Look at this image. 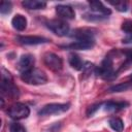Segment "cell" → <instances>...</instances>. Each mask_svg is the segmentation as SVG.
Listing matches in <instances>:
<instances>
[{
  "mask_svg": "<svg viewBox=\"0 0 132 132\" xmlns=\"http://www.w3.org/2000/svg\"><path fill=\"white\" fill-rule=\"evenodd\" d=\"M95 74L103 79H112L117 77L118 72L113 68V61L110 55H107L103 59L101 65L95 68Z\"/></svg>",
  "mask_w": 132,
  "mask_h": 132,
  "instance_id": "cell-1",
  "label": "cell"
},
{
  "mask_svg": "<svg viewBox=\"0 0 132 132\" xmlns=\"http://www.w3.org/2000/svg\"><path fill=\"white\" fill-rule=\"evenodd\" d=\"M1 94H2V96H7V97H10V98H16L19 96V89L13 84L10 73L7 72L5 69H2Z\"/></svg>",
  "mask_w": 132,
  "mask_h": 132,
  "instance_id": "cell-2",
  "label": "cell"
},
{
  "mask_svg": "<svg viewBox=\"0 0 132 132\" xmlns=\"http://www.w3.org/2000/svg\"><path fill=\"white\" fill-rule=\"evenodd\" d=\"M21 79L25 81L28 85H43L47 81L46 74L38 68H32L29 71H26L24 73H21Z\"/></svg>",
  "mask_w": 132,
  "mask_h": 132,
  "instance_id": "cell-3",
  "label": "cell"
},
{
  "mask_svg": "<svg viewBox=\"0 0 132 132\" xmlns=\"http://www.w3.org/2000/svg\"><path fill=\"white\" fill-rule=\"evenodd\" d=\"M70 104L69 103H50L44 105L39 111V116H52V114H58L65 112L69 109Z\"/></svg>",
  "mask_w": 132,
  "mask_h": 132,
  "instance_id": "cell-4",
  "label": "cell"
},
{
  "mask_svg": "<svg viewBox=\"0 0 132 132\" xmlns=\"http://www.w3.org/2000/svg\"><path fill=\"white\" fill-rule=\"evenodd\" d=\"M7 113L13 120H23L28 118V116L30 114V109L26 104L18 102L9 107Z\"/></svg>",
  "mask_w": 132,
  "mask_h": 132,
  "instance_id": "cell-5",
  "label": "cell"
},
{
  "mask_svg": "<svg viewBox=\"0 0 132 132\" xmlns=\"http://www.w3.org/2000/svg\"><path fill=\"white\" fill-rule=\"evenodd\" d=\"M46 27L58 36H65L69 32V25L62 20H51L46 23Z\"/></svg>",
  "mask_w": 132,
  "mask_h": 132,
  "instance_id": "cell-6",
  "label": "cell"
},
{
  "mask_svg": "<svg viewBox=\"0 0 132 132\" xmlns=\"http://www.w3.org/2000/svg\"><path fill=\"white\" fill-rule=\"evenodd\" d=\"M43 63L47 68L53 71H59L63 67L62 59L54 53H45L43 55Z\"/></svg>",
  "mask_w": 132,
  "mask_h": 132,
  "instance_id": "cell-7",
  "label": "cell"
},
{
  "mask_svg": "<svg viewBox=\"0 0 132 132\" xmlns=\"http://www.w3.org/2000/svg\"><path fill=\"white\" fill-rule=\"evenodd\" d=\"M96 30L92 28H78L73 30L70 36L76 40H95Z\"/></svg>",
  "mask_w": 132,
  "mask_h": 132,
  "instance_id": "cell-8",
  "label": "cell"
},
{
  "mask_svg": "<svg viewBox=\"0 0 132 132\" xmlns=\"http://www.w3.org/2000/svg\"><path fill=\"white\" fill-rule=\"evenodd\" d=\"M89 6L92 13L102 18H107L111 13V10L104 6L103 3L100 1H89Z\"/></svg>",
  "mask_w": 132,
  "mask_h": 132,
  "instance_id": "cell-9",
  "label": "cell"
},
{
  "mask_svg": "<svg viewBox=\"0 0 132 132\" xmlns=\"http://www.w3.org/2000/svg\"><path fill=\"white\" fill-rule=\"evenodd\" d=\"M35 63V59L33 57V55L31 54H25L22 55L19 63H18V69L20 70L21 73H24L26 71H29L33 68V65Z\"/></svg>",
  "mask_w": 132,
  "mask_h": 132,
  "instance_id": "cell-10",
  "label": "cell"
},
{
  "mask_svg": "<svg viewBox=\"0 0 132 132\" xmlns=\"http://www.w3.org/2000/svg\"><path fill=\"white\" fill-rule=\"evenodd\" d=\"M94 44H95V40H76L69 44L61 45V47L67 50H74V51H86L92 48Z\"/></svg>",
  "mask_w": 132,
  "mask_h": 132,
  "instance_id": "cell-11",
  "label": "cell"
},
{
  "mask_svg": "<svg viewBox=\"0 0 132 132\" xmlns=\"http://www.w3.org/2000/svg\"><path fill=\"white\" fill-rule=\"evenodd\" d=\"M16 40L25 45H36V44H42V43H46L50 41L48 38H45L43 36H18Z\"/></svg>",
  "mask_w": 132,
  "mask_h": 132,
  "instance_id": "cell-12",
  "label": "cell"
},
{
  "mask_svg": "<svg viewBox=\"0 0 132 132\" xmlns=\"http://www.w3.org/2000/svg\"><path fill=\"white\" fill-rule=\"evenodd\" d=\"M56 12L60 18L65 19V20H72L75 16V12H74L73 8L69 5H64V4L57 5Z\"/></svg>",
  "mask_w": 132,
  "mask_h": 132,
  "instance_id": "cell-13",
  "label": "cell"
},
{
  "mask_svg": "<svg viewBox=\"0 0 132 132\" xmlns=\"http://www.w3.org/2000/svg\"><path fill=\"white\" fill-rule=\"evenodd\" d=\"M129 105L126 101H107L103 104V107L107 111H119L126 108Z\"/></svg>",
  "mask_w": 132,
  "mask_h": 132,
  "instance_id": "cell-14",
  "label": "cell"
},
{
  "mask_svg": "<svg viewBox=\"0 0 132 132\" xmlns=\"http://www.w3.org/2000/svg\"><path fill=\"white\" fill-rule=\"evenodd\" d=\"M12 27L18 31H24L27 27V19L22 14H15L11 20Z\"/></svg>",
  "mask_w": 132,
  "mask_h": 132,
  "instance_id": "cell-15",
  "label": "cell"
},
{
  "mask_svg": "<svg viewBox=\"0 0 132 132\" xmlns=\"http://www.w3.org/2000/svg\"><path fill=\"white\" fill-rule=\"evenodd\" d=\"M124 56H125V60L123 62V64L119 67L118 69V73L122 70H126L127 68L131 67L132 66V48H126V50H123L121 52Z\"/></svg>",
  "mask_w": 132,
  "mask_h": 132,
  "instance_id": "cell-16",
  "label": "cell"
},
{
  "mask_svg": "<svg viewBox=\"0 0 132 132\" xmlns=\"http://www.w3.org/2000/svg\"><path fill=\"white\" fill-rule=\"evenodd\" d=\"M68 62L70 64V66L72 68H74L75 70H80L82 69V66H84V61H81V59L79 58V56L75 53H71L69 54V57H68Z\"/></svg>",
  "mask_w": 132,
  "mask_h": 132,
  "instance_id": "cell-17",
  "label": "cell"
},
{
  "mask_svg": "<svg viewBox=\"0 0 132 132\" xmlns=\"http://www.w3.org/2000/svg\"><path fill=\"white\" fill-rule=\"evenodd\" d=\"M22 5L28 9H43L46 6V2L37 1V0H25L22 2Z\"/></svg>",
  "mask_w": 132,
  "mask_h": 132,
  "instance_id": "cell-18",
  "label": "cell"
},
{
  "mask_svg": "<svg viewBox=\"0 0 132 132\" xmlns=\"http://www.w3.org/2000/svg\"><path fill=\"white\" fill-rule=\"evenodd\" d=\"M132 88V81H126V82H120L118 85H114L108 89L109 93H119V92H124Z\"/></svg>",
  "mask_w": 132,
  "mask_h": 132,
  "instance_id": "cell-19",
  "label": "cell"
},
{
  "mask_svg": "<svg viewBox=\"0 0 132 132\" xmlns=\"http://www.w3.org/2000/svg\"><path fill=\"white\" fill-rule=\"evenodd\" d=\"M110 128L117 132H122L124 129V123L120 118H111L108 122Z\"/></svg>",
  "mask_w": 132,
  "mask_h": 132,
  "instance_id": "cell-20",
  "label": "cell"
},
{
  "mask_svg": "<svg viewBox=\"0 0 132 132\" xmlns=\"http://www.w3.org/2000/svg\"><path fill=\"white\" fill-rule=\"evenodd\" d=\"M108 3L114 6L116 9H118L119 11L125 12L128 10V3L126 1H108Z\"/></svg>",
  "mask_w": 132,
  "mask_h": 132,
  "instance_id": "cell-21",
  "label": "cell"
},
{
  "mask_svg": "<svg viewBox=\"0 0 132 132\" xmlns=\"http://www.w3.org/2000/svg\"><path fill=\"white\" fill-rule=\"evenodd\" d=\"M12 9V5L11 2L8 1H2L1 2V6H0V12L2 14H8Z\"/></svg>",
  "mask_w": 132,
  "mask_h": 132,
  "instance_id": "cell-22",
  "label": "cell"
},
{
  "mask_svg": "<svg viewBox=\"0 0 132 132\" xmlns=\"http://www.w3.org/2000/svg\"><path fill=\"white\" fill-rule=\"evenodd\" d=\"M9 131L10 132H27L26 128L21 124V123H11L9 126Z\"/></svg>",
  "mask_w": 132,
  "mask_h": 132,
  "instance_id": "cell-23",
  "label": "cell"
},
{
  "mask_svg": "<svg viewBox=\"0 0 132 132\" xmlns=\"http://www.w3.org/2000/svg\"><path fill=\"white\" fill-rule=\"evenodd\" d=\"M122 30L126 33V35H132V21H125L122 24Z\"/></svg>",
  "mask_w": 132,
  "mask_h": 132,
  "instance_id": "cell-24",
  "label": "cell"
},
{
  "mask_svg": "<svg viewBox=\"0 0 132 132\" xmlns=\"http://www.w3.org/2000/svg\"><path fill=\"white\" fill-rule=\"evenodd\" d=\"M101 105H102V103H96V104L91 105V106L88 108V110H87V116H88V117L93 116V114L99 109V107H100Z\"/></svg>",
  "mask_w": 132,
  "mask_h": 132,
  "instance_id": "cell-25",
  "label": "cell"
},
{
  "mask_svg": "<svg viewBox=\"0 0 132 132\" xmlns=\"http://www.w3.org/2000/svg\"><path fill=\"white\" fill-rule=\"evenodd\" d=\"M122 42L126 44H132V35H126V37L123 38Z\"/></svg>",
  "mask_w": 132,
  "mask_h": 132,
  "instance_id": "cell-26",
  "label": "cell"
},
{
  "mask_svg": "<svg viewBox=\"0 0 132 132\" xmlns=\"http://www.w3.org/2000/svg\"><path fill=\"white\" fill-rule=\"evenodd\" d=\"M129 79H130V81H132V74L129 76Z\"/></svg>",
  "mask_w": 132,
  "mask_h": 132,
  "instance_id": "cell-27",
  "label": "cell"
}]
</instances>
